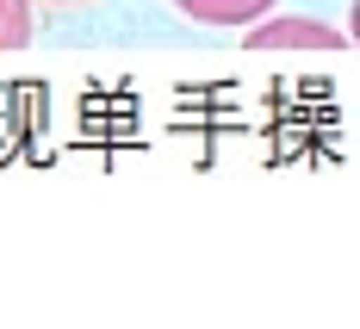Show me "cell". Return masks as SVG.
<instances>
[{
    "label": "cell",
    "instance_id": "6da1fadb",
    "mask_svg": "<svg viewBox=\"0 0 360 329\" xmlns=\"http://www.w3.org/2000/svg\"><path fill=\"white\" fill-rule=\"evenodd\" d=\"M255 32L243 37L249 50H348V32L323 19H249Z\"/></svg>",
    "mask_w": 360,
    "mask_h": 329
},
{
    "label": "cell",
    "instance_id": "7a4b0ae2",
    "mask_svg": "<svg viewBox=\"0 0 360 329\" xmlns=\"http://www.w3.org/2000/svg\"><path fill=\"white\" fill-rule=\"evenodd\" d=\"M186 19H199V25H249V19H261L274 0H174Z\"/></svg>",
    "mask_w": 360,
    "mask_h": 329
},
{
    "label": "cell",
    "instance_id": "3957f363",
    "mask_svg": "<svg viewBox=\"0 0 360 329\" xmlns=\"http://www.w3.org/2000/svg\"><path fill=\"white\" fill-rule=\"evenodd\" d=\"M32 44V0H0V50Z\"/></svg>",
    "mask_w": 360,
    "mask_h": 329
}]
</instances>
